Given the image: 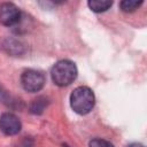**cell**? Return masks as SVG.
<instances>
[{
	"instance_id": "5b68a950",
	"label": "cell",
	"mask_w": 147,
	"mask_h": 147,
	"mask_svg": "<svg viewBox=\"0 0 147 147\" xmlns=\"http://www.w3.org/2000/svg\"><path fill=\"white\" fill-rule=\"evenodd\" d=\"M21 129L22 123L16 115L11 113H5L0 116V130L6 136H15L21 131Z\"/></svg>"
},
{
	"instance_id": "6da1fadb",
	"label": "cell",
	"mask_w": 147,
	"mask_h": 147,
	"mask_svg": "<svg viewBox=\"0 0 147 147\" xmlns=\"http://www.w3.org/2000/svg\"><path fill=\"white\" fill-rule=\"evenodd\" d=\"M95 103L93 91L87 86H78L70 95V106L72 110L79 115L88 114Z\"/></svg>"
},
{
	"instance_id": "52a82bcc",
	"label": "cell",
	"mask_w": 147,
	"mask_h": 147,
	"mask_svg": "<svg viewBox=\"0 0 147 147\" xmlns=\"http://www.w3.org/2000/svg\"><path fill=\"white\" fill-rule=\"evenodd\" d=\"M142 5V0H124V1H121L119 2V7L125 13H131V11H134L136 9H138L140 6Z\"/></svg>"
},
{
	"instance_id": "277c9868",
	"label": "cell",
	"mask_w": 147,
	"mask_h": 147,
	"mask_svg": "<svg viewBox=\"0 0 147 147\" xmlns=\"http://www.w3.org/2000/svg\"><path fill=\"white\" fill-rule=\"evenodd\" d=\"M21 11L20 9L11 2H2L0 3V24L11 26L20 22Z\"/></svg>"
},
{
	"instance_id": "30bf717a",
	"label": "cell",
	"mask_w": 147,
	"mask_h": 147,
	"mask_svg": "<svg viewBox=\"0 0 147 147\" xmlns=\"http://www.w3.org/2000/svg\"><path fill=\"white\" fill-rule=\"evenodd\" d=\"M90 147H114V145L108 141V140H105V139H101V138H94L90 141L88 144Z\"/></svg>"
},
{
	"instance_id": "8992f818",
	"label": "cell",
	"mask_w": 147,
	"mask_h": 147,
	"mask_svg": "<svg viewBox=\"0 0 147 147\" xmlns=\"http://www.w3.org/2000/svg\"><path fill=\"white\" fill-rule=\"evenodd\" d=\"M87 5L91 8V10H93L95 13H102V11L108 10L111 7L113 1H109V0H90L87 2Z\"/></svg>"
},
{
	"instance_id": "3957f363",
	"label": "cell",
	"mask_w": 147,
	"mask_h": 147,
	"mask_svg": "<svg viewBox=\"0 0 147 147\" xmlns=\"http://www.w3.org/2000/svg\"><path fill=\"white\" fill-rule=\"evenodd\" d=\"M45 76L37 70L28 69L21 76V84L23 88L28 92H38L45 85Z\"/></svg>"
},
{
	"instance_id": "8fae6325",
	"label": "cell",
	"mask_w": 147,
	"mask_h": 147,
	"mask_svg": "<svg viewBox=\"0 0 147 147\" xmlns=\"http://www.w3.org/2000/svg\"><path fill=\"white\" fill-rule=\"evenodd\" d=\"M126 147H145L142 144H139V142H132L130 145H127Z\"/></svg>"
},
{
	"instance_id": "7a4b0ae2",
	"label": "cell",
	"mask_w": 147,
	"mask_h": 147,
	"mask_svg": "<svg viewBox=\"0 0 147 147\" xmlns=\"http://www.w3.org/2000/svg\"><path fill=\"white\" fill-rule=\"evenodd\" d=\"M77 67L70 60H61L56 62L51 71L52 80L57 86H68L77 77Z\"/></svg>"
},
{
	"instance_id": "ba28073f",
	"label": "cell",
	"mask_w": 147,
	"mask_h": 147,
	"mask_svg": "<svg viewBox=\"0 0 147 147\" xmlns=\"http://www.w3.org/2000/svg\"><path fill=\"white\" fill-rule=\"evenodd\" d=\"M46 106H47V100L45 98L40 96V98L33 100V102L30 106V110H31L32 114L39 115V114H41L44 111V109L46 108Z\"/></svg>"
},
{
	"instance_id": "9c48e42d",
	"label": "cell",
	"mask_w": 147,
	"mask_h": 147,
	"mask_svg": "<svg viewBox=\"0 0 147 147\" xmlns=\"http://www.w3.org/2000/svg\"><path fill=\"white\" fill-rule=\"evenodd\" d=\"M0 101L2 102V103H5L6 106H8V107H15V105L17 103V100L7 91V90H5L1 85H0Z\"/></svg>"
}]
</instances>
